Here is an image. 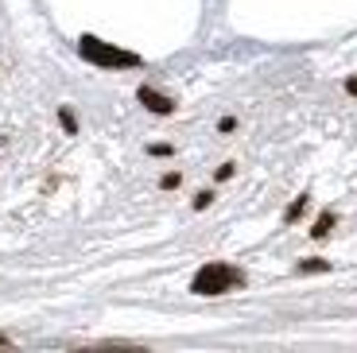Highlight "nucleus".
<instances>
[{"label": "nucleus", "mask_w": 357, "mask_h": 353, "mask_svg": "<svg viewBox=\"0 0 357 353\" xmlns=\"http://www.w3.org/2000/svg\"><path fill=\"white\" fill-rule=\"evenodd\" d=\"M326 260H303V264H299V272H326Z\"/></svg>", "instance_id": "423d86ee"}, {"label": "nucleus", "mask_w": 357, "mask_h": 353, "mask_svg": "<svg viewBox=\"0 0 357 353\" xmlns=\"http://www.w3.org/2000/svg\"><path fill=\"white\" fill-rule=\"evenodd\" d=\"M210 198H214V195H198L195 198V210H206V206H210Z\"/></svg>", "instance_id": "1a4fd4ad"}, {"label": "nucleus", "mask_w": 357, "mask_h": 353, "mask_svg": "<svg viewBox=\"0 0 357 353\" xmlns=\"http://www.w3.org/2000/svg\"><path fill=\"white\" fill-rule=\"evenodd\" d=\"M140 101H144L148 109H152V113H160V117L175 113V101H171V98H163L160 89H152V86H140Z\"/></svg>", "instance_id": "7ed1b4c3"}, {"label": "nucleus", "mask_w": 357, "mask_h": 353, "mask_svg": "<svg viewBox=\"0 0 357 353\" xmlns=\"http://www.w3.org/2000/svg\"><path fill=\"white\" fill-rule=\"evenodd\" d=\"M160 186H163V190H171V186H178V171H171V175H163V179H160Z\"/></svg>", "instance_id": "6e6552de"}, {"label": "nucleus", "mask_w": 357, "mask_h": 353, "mask_svg": "<svg viewBox=\"0 0 357 353\" xmlns=\"http://www.w3.org/2000/svg\"><path fill=\"white\" fill-rule=\"evenodd\" d=\"M346 89H349V93L357 98V78H349V82H346Z\"/></svg>", "instance_id": "9d476101"}, {"label": "nucleus", "mask_w": 357, "mask_h": 353, "mask_svg": "<svg viewBox=\"0 0 357 353\" xmlns=\"http://www.w3.org/2000/svg\"><path fill=\"white\" fill-rule=\"evenodd\" d=\"M334 221H338V218H334V213H322V218L314 221V230H311V237H326V233L334 230Z\"/></svg>", "instance_id": "20e7f679"}, {"label": "nucleus", "mask_w": 357, "mask_h": 353, "mask_svg": "<svg viewBox=\"0 0 357 353\" xmlns=\"http://www.w3.org/2000/svg\"><path fill=\"white\" fill-rule=\"evenodd\" d=\"M245 276L237 272L233 264H222V260H210V264H202L195 272V280H190V292L195 295H225L233 292V287H241Z\"/></svg>", "instance_id": "f257e3e1"}, {"label": "nucleus", "mask_w": 357, "mask_h": 353, "mask_svg": "<svg viewBox=\"0 0 357 353\" xmlns=\"http://www.w3.org/2000/svg\"><path fill=\"white\" fill-rule=\"evenodd\" d=\"M0 345H8V338H4V334H0Z\"/></svg>", "instance_id": "9b49d317"}, {"label": "nucleus", "mask_w": 357, "mask_h": 353, "mask_svg": "<svg viewBox=\"0 0 357 353\" xmlns=\"http://www.w3.org/2000/svg\"><path fill=\"white\" fill-rule=\"evenodd\" d=\"M78 54L86 62H93V66H109V70H128V66H140V54L121 51V47H113V43H101V39H93V36H82L78 39Z\"/></svg>", "instance_id": "f03ea898"}, {"label": "nucleus", "mask_w": 357, "mask_h": 353, "mask_svg": "<svg viewBox=\"0 0 357 353\" xmlns=\"http://www.w3.org/2000/svg\"><path fill=\"white\" fill-rule=\"evenodd\" d=\"M303 210H307V195H303V198H295V202L287 206V221H295V218H303Z\"/></svg>", "instance_id": "39448f33"}, {"label": "nucleus", "mask_w": 357, "mask_h": 353, "mask_svg": "<svg viewBox=\"0 0 357 353\" xmlns=\"http://www.w3.org/2000/svg\"><path fill=\"white\" fill-rule=\"evenodd\" d=\"M59 121H63V128H66V133H78V121H74V113H70V109H63V113H59Z\"/></svg>", "instance_id": "0eeeda50"}]
</instances>
